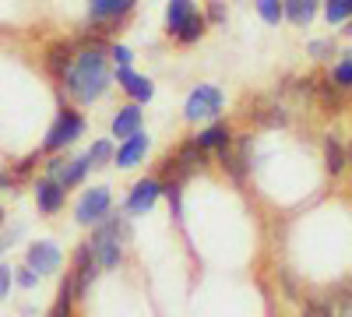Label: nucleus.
Returning <instances> with one entry per match:
<instances>
[{
  "mask_svg": "<svg viewBox=\"0 0 352 317\" xmlns=\"http://www.w3.org/2000/svg\"><path fill=\"white\" fill-rule=\"evenodd\" d=\"M11 285H14V268L11 265H0V303L11 296Z\"/></svg>",
  "mask_w": 352,
  "mask_h": 317,
  "instance_id": "35",
  "label": "nucleus"
},
{
  "mask_svg": "<svg viewBox=\"0 0 352 317\" xmlns=\"http://www.w3.org/2000/svg\"><path fill=\"white\" fill-rule=\"evenodd\" d=\"M85 131H88V117H85V113L74 109V106H60V109H56V120L50 124V131L43 138V152L56 155V152L71 149Z\"/></svg>",
  "mask_w": 352,
  "mask_h": 317,
  "instance_id": "3",
  "label": "nucleus"
},
{
  "mask_svg": "<svg viewBox=\"0 0 352 317\" xmlns=\"http://www.w3.org/2000/svg\"><path fill=\"white\" fill-rule=\"evenodd\" d=\"M74 303H78L74 282H71V275H64V278H60V293H56V300L50 303L46 317H74Z\"/></svg>",
  "mask_w": 352,
  "mask_h": 317,
  "instance_id": "22",
  "label": "nucleus"
},
{
  "mask_svg": "<svg viewBox=\"0 0 352 317\" xmlns=\"http://www.w3.org/2000/svg\"><path fill=\"white\" fill-rule=\"evenodd\" d=\"M204 18H208V25H226V0H208Z\"/></svg>",
  "mask_w": 352,
  "mask_h": 317,
  "instance_id": "34",
  "label": "nucleus"
},
{
  "mask_svg": "<svg viewBox=\"0 0 352 317\" xmlns=\"http://www.w3.org/2000/svg\"><path fill=\"white\" fill-rule=\"evenodd\" d=\"M314 99L320 102V109L324 113H342V89L338 85H331L328 78H314Z\"/></svg>",
  "mask_w": 352,
  "mask_h": 317,
  "instance_id": "21",
  "label": "nucleus"
},
{
  "mask_svg": "<svg viewBox=\"0 0 352 317\" xmlns=\"http://www.w3.org/2000/svg\"><path fill=\"white\" fill-rule=\"evenodd\" d=\"M197 138V145L204 149V152H222V149H229L232 145V138H236V134H232V124L229 120H212L208 127H204V131H197L194 134Z\"/></svg>",
  "mask_w": 352,
  "mask_h": 317,
  "instance_id": "16",
  "label": "nucleus"
},
{
  "mask_svg": "<svg viewBox=\"0 0 352 317\" xmlns=\"http://www.w3.org/2000/svg\"><path fill=\"white\" fill-rule=\"evenodd\" d=\"M222 173L232 180V184H247L250 177V169H254V134H240V138H232V145L215 152Z\"/></svg>",
  "mask_w": 352,
  "mask_h": 317,
  "instance_id": "5",
  "label": "nucleus"
},
{
  "mask_svg": "<svg viewBox=\"0 0 352 317\" xmlns=\"http://www.w3.org/2000/svg\"><path fill=\"white\" fill-rule=\"evenodd\" d=\"M345 36H352V21H345Z\"/></svg>",
  "mask_w": 352,
  "mask_h": 317,
  "instance_id": "41",
  "label": "nucleus"
},
{
  "mask_svg": "<svg viewBox=\"0 0 352 317\" xmlns=\"http://www.w3.org/2000/svg\"><path fill=\"white\" fill-rule=\"evenodd\" d=\"M264 25H282V0H254Z\"/></svg>",
  "mask_w": 352,
  "mask_h": 317,
  "instance_id": "29",
  "label": "nucleus"
},
{
  "mask_svg": "<svg viewBox=\"0 0 352 317\" xmlns=\"http://www.w3.org/2000/svg\"><path fill=\"white\" fill-rule=\"evenodd\" d=\"M74 56H78V39H56V43H50L46 53H43V67H46V74H50L53 81H64V74H67L71 64H74Z\"/></svg>",
  "mask_w": 352,
  "mask_h": 317,
  "instance_id": "11",
  "label": "nucleus"
},
{
  "mask_svg": "<svg viewBox=\"0 0 352 317\" xmlns=\"http://www.w3.org/2000/svg\"><path fill=\"white\" fill-rule=\"evenodd\" d=\"M278 282L285 285V296H289V300H296V296H300V282L292 278V272H282V275H278Z\"/></svg>",
  "mask_w": 352,
  "mask_h": 317,
  "instance_id": "37",
  "label": "nucleus"
},
{
  "mask_svg": "<svg viewBox=\"0 0 352 317\" xmlns=\"http://www.w3.org/2000/svg\"><path fill=\"white\" fill-rule=\"evenodd\" d=\"M345 155H349V162H352V145H345Z\"/></svg>",
  "mask_w": 352,
  "mask_h": 317,
  "instance_id": "42",
  "label": "nucleus"
},
{
  "mask_svg": "<svg viewBox=\"0 0 352 317\" xmlns=\"http://www.w3.org/2000/svg\"><path fill=\"white\" fill-rule=\"evenodd\" d=\"M194 11H197L194 0H166V14H162L166 32H169V36H176V32H180V25H184Z\"/></svg>",
  "mask_w": 352,
  "mask_h": 317,
  "instance_id": "19",
  "label": "nucleus"
},
{
  "mask_svg": "<svg viewBox=\"0 0 352 317\" xmlns=\"http://www.w3.org/2000/svg\"><path fill=\"white\" fill-rule=\"evenodd\" d=\"M21 237V226H11L8 233H0V254H8L11 247H14V240Z\"/></svg>",
  "mask_w": 352,
  "mask_h": 317,
  "instance_id": "38",
  "label": "nucleus"
},
{
  "mask_svg": "<svg viewBox=\"0 0 352 317\" xmlns=\"http://www.w3.org/2000/svg\"><path fill=\"white\" fill-rule=\"evenodd\" d=\"M67 275H71V282H74V296H78V300H85V293L92 289L96 278L102 275L99 265H96L92 247H88V240L74 247V254H71V272H67Z\"/></svg>",
  "mask_w": 352,
  "mask_h": 317,
  "instance_id": "8",
  "label": "nucleus"
},
{
  "mask_svg": "<svg viewBox=\"0 0 352 317\" xmlns=\"http://www.w3.org/2000/svg\"><path fill=\"white\" fill-rule=\"evenodd\" d=\"M328 81H331V85H338V89H352V53H345L342 61H335V64H331Z\"/></svg>",
  "mask_w": 352,
  "mask_h": 317,
  "instance_id": "27",
  "label": "nucleus"
},
{
  "mask_svg": "<svg viewBox=\"0 0 352 317\" xmlns=\"http://www.w3.org/2000/svg\"><path fill=\"white\" fill-rule=\"evenodd\" d=\"M4 215H8V212H4V205H0V229H4Z\"/></svg>",
  "mask_w": 352,
  "mask_h": 317,
  "instance_id": "40",
  "label": "nucleus"
},
{
  "mask_svg": "<svg viewBox=\"0 0 352 317\" xmlns=\"http://www.w3.org/2000/svg\"><path fill=\"white\" fill-rule=\"evenodd\" d=\"M141 131H144V106L127 102V106H120V109L113 113V120H109V138L127 141V138H134V134H141Z\"/></svg>",
  "mask_w": 352,
  "mask_h": 317,
  "instance_id": "13",
  "label": "nucleus"
},
{
  "mask_svg": "<svg viewBox=\"0 0 352 317\" xmlns=\"http://www.w3.org/2000/svg\"><path fill=\"white\" fill-rule=\"evenodd\" d=\"M307 53L314 56V61H335V43L331 39H310Z\"/></svg>",
  "mask_w": 352,
  "mask_h": 317,
  "instance_id": "32",
  "label": "nucleus"
},
{
  "mask_svg": "<svg viewBox=\"0 0 352 317\" xmlns=\"http://www.w3.org/2000/svg\"><path fill=\"white\" fill-rule=\"evenodd\" d=\"M324 21L335 28L352 21V0H324Z\"/></svg>",
  "mask_w": 352,
  "mask_h": 317,
  "instance_id": "26",
  "label": "nucleus"
},
{
  "mask_svg": "<svg viewBox=\"0 0 352 317\" xmlns=\"http://www.w3.org/2000/svg\"><path fill=\"white\" fill-rule=\"evenodd\" d=\"M25 265L32 268V272H39V278L56 275V272H60V265H64V250H60V243H56V240H36V243L25 247Z\"/></svg>",
  "mask_w": 352,
  "mask_h": 317,
  "instance_id": "9",
  "label": "nucleus"
},
{
  "mask_svg": "<svg viewBox=\"0 0 352 317\" xmlns=\"http://www.w3.org/2000/svg\"><path fill=\"white\" fill-rule=\"evenodd\" d=\"M113 81L120 85V89L127 92V99L138 102V106L155 99V81L148 74H138L134 67H113Z\"/></svg>",
  "mask_w": 352,
  "mask_h": 317,
  "instance_id": "10",
  "label": "nucleus"
},
{
  "mask_svg": "<svg viewBox=\"0 0 352 317\" xmlns=\"http://www.w3.org/2000/svg\"><path fill=\"white\" fill-rule=\"evenodd\" d=\"M109 64L113 67H134V50L124 43H109Z\"/></svg>",
  "mask_w": 352,
  "mask_h": 317,
  "instance_id": "31",
  "label": "nucleus"
},
{
  "mask_svg": "<svg viewBox=\"0 0 352 317\" xmlns=\"http://www.w3.org/2000/svg\"><path fill=\"white\" fill-rule=\"evenodd\" d=\"M345 166H349L345 145H342L335 134H328V138H324V169L331 173V177H338V173H345Z\"/></svg>",
  "mask_w": 352,
  "mask_h": 317,
  "instance_id": "23",
  "label": "nucleus"
},
{
  "mask_svg": "<svg viewBox=\"0 0 352 317\" xmlns=\"http://www.w3.org/2000/svg\"><path fill=\"white\" fill-rule=\"evenodd\" d=\"M32 197H36V208L43 215H60L64 205H67V190L56 184L53 177H46V173L32 180Z\"/></svg>",
  "mask_w": 352,
  "mask_h": 317,
  "instance_id": "12",
  "label": "nucleus"
},
{
  "mask_svg": "<svg viewBox=\"0 0 352 317\" xmlns=\"http://www.w3.org/2000/svg\"><path fill=\"white\" fill-rule=\"evenodd\" d=\"M148 149H152V138L141 131V134H134V138H127V141H120V145H116L113 166H116V169H134V166H141V162H144Z\"/></svg>",
  "mask_w": 352,
  "mask_h": 317,
  "instance_id": "14",
  "label": "nucleus"
},
{
  "mask_svg": "<svg viewBox=\"0 0 352 317\" xmlns=\"http://www.w3.org/2000/svg\"><path fill=\"white\" fill-rule=\"evenodd\" d=\"M162 197L169 201V212H173V219H176V222H184V180H173V177H166V180H162Z\"/></svg>",
  "mask_w": 352,
  "mask_h": 317,
  "instance_id": "24",
  "label": "nucleus"
},
{
  "mask_svg": "<svg viewBox=\"0 0 352 317\" xmlns=\"http://www.w3.org/2000/svg\"><path fill=\"white\" fill-rule=\"evenodd\" d=\"M14 285H21V289H36V285H39V272H32L28 265L14 268Z\"/></svg>",
  "mask_w": 352,
  "mask_h": 317,
  "instance_id": "33",
  "label": "nucleus"
},
{
  "mask_svg": "<svg viewBox=\"0 0 352 317\" xmlns=\"http://www.w3.org/2000/svg\"><path fill=\"white\" fill-rule=\"evenodd\" d=\"M162 197V180L159 177H141L138 184H131L127 197H124V215L127 219H141L148 215Z\"/></svg>",
  "mask_w": 352,
  "mask_h": 317,
  "instance_id": "7",
  "label": "nucleus"
},
{
  "mask_svg": "<svg viewBox=\"0 0 352 317\" xmlns=\"http://www.w3.org/2000/svg\"><path fill=\"white\" fill-rule=\"evenodd\" d=\"M4 190H18V180H14L11 169H0V194Z\"/></svg>",
  "mask_w": 352,
  "mask_h": 317,
  "instance_id": "39",
  "label": "nucleus"
},
{
  "mask_svg": "<svg viewBox=\"0 0 352 317\" xmlns=\"http://www.w3.org/2000/svg\"><path fill=\"white\" fill-rule=\"evenodd\" d=\"M250 120L264 131H278L289 124V109L282 99H257V106L250 109Z\"/></svg>",
  "mask_w": 352,
  "mask_h": 317,
  "instance_id": "15",
  "label": "nucleus"
},
{
  "mask_svg": "<svg viewBox=\"0 0 352 317\" xmlns=\"http://www.w3.org/2000/svg\"><path fill=\"white\" fill-rule=\"evenodd\" d=\"M317 8H320V0H282V21L303 28L317 18Z\"/></svg>",
  "mask_w": 352,
  "mask_h": 317,
  "instance_id": "18",
  "label": "nucleus"
},
{
  "mask_svg": "<svg viewBox=\"0 0 352 317\" xmlns=\"http://www.w3.org/2000/svg\"><path fill=\"white\" fill-rule=\"evenodd\" d=\"M303 317H338L335 300H328V296H307L303 300Z\"/></svg>",
  "mask_w": 352,
  "mask_h": 317,
  "instance_id": "28",
  "label": "nucleus"
},
{
  "mask_svg": "<svg viewBox=\"0 0 352 317\" xmlns=\"http://www.w3.org/2000/svg\"><path fill=\"white\" fill-rule=\"evenodd\" d=\"M113 190L106 184H96V187H85L81 197L74 201V222L78 226H99L109 212H113Z\"/></svg>",
  "mask_w": 352,
  "mask_h": 317,
  "instance_id": "6",
  "label": "nucleus"
},
{
  "mask_svg": "<svg viewBox=\"0 0 352 317\" xmlns=\"http://www.w3.org/2000/svg\"><path fill=\"white\" fill-rule=\"evenodd\" d=\"M113 81V64H109V46H78V56L71 71L64 74V92L81 102V106H92L106 96Z\"/></svg>",
  "mask_w": 352,
  "mask_h": 317,
  "instance_id": "1",
  "label": "nucleus"
},
{
  "mask_svg": "<svg viewBox=\"0 0 352 317\" xmlns=\"http://www.w3.org/2000/svg\"><path fill=\"white\" fill-rule=\"evenodd\" d=\"M226 109V92L219 85H194L184 99V120L187 124H204V120H219Z\"/></svg>",
  "mask_w": 352,
  "mask_h": 317,
  "instance_id": "4",
  "label": "nucleus"
},
{
  "mask_svg": "<svg viewBox=\"0 0 352 317\" xmlns=\"http://www.w3.org/2000/svg\"><path fill=\"white\" fill-rule=\"evenodd\" d=\"M335 310H338V317H352V289H342V293H338Z\"/></svg>",
  "mask_w": 352,
  "mask_h": 317,
  "instance_id": "36",
  "label": "nucleus"
},
{
  "mask_svg": "<svg viewBox=\"0 0 352 317\" xmlns=\"http://www.w3.org/2000/svg\"><path fill=\"white\" fill-rule=\"evenodd\" d=\"M39 159H43V149H39V152H32V155H25V159H18V162L11 166V173H14V180L21 184L25 177H32V173H36V166H39Z\"/></svg>",
  "mask_w": 352,
  "mask_h": 317,
  "instance_id": "30",
  "label": "nucleus"
},
{
  "mask_svg": "<svg viewBox=\"0 0 352 317\" xmlns=\"http://www.w3.org/2000/svg\"><path fill=\"white\" fill-rule=\"evenodd\" d=\"M88 173H92V159H88V152L85 155H67V162L60 169V177H56V184H60L64 190H74V187H81L88 180Z\"/></svg>",
  "mask_w": 352,
  "mask_h": 317,
  "instance_id": "17",
  "label": "nucleus"
},
{
  "mask_svg": "<svg viewBox=\"0 0 352 317\" xmlns=\"http://www.w3.org/2000/svg\"><path fill=\"white\" fill-rule=\"evenodd\" d=\"M204 32H208V18H204V11L197 8V11H194V14H190V18L180 25V32H176L173 39L180 43V46H197V43L204 39Z\"/></svg>",
  "mask_w": 352,
  "mask_h": 317,
  "instance_id": "20",
  "label": "nucleus"
},
{
  "mask_svg": "<svg viewBox=\"0 0 352 317\" xmlns=\"http://www.w3.org/2000/svg\"><path fill=\"white\" fill-rule=\"evenodd\" d=\"M113 138H96L92 145H88V159H92V169H102V166H113Z\"/></svg>",
  "mask_w": 352,
  "mask_h": 317,
  "instance_id": "25",
  "label": "nucleus"
},
{
  "mask_svg": "<svg viewBox=\"0 0 352 317\" xmlns=\"http://www.w3.org/2000/svg\"><path fill=\"white\" fill-rule=\"evenodd\" d=\"M131 243V219L124 212H109L99 226H92L88 247L96 254L99 272H116L124 265V250Z\"/></svg>",
  "mask_w": 352,
  "mask_h": 317,
  "instance_id": "2",
  "label": "nucleus"
}]
</instances>
